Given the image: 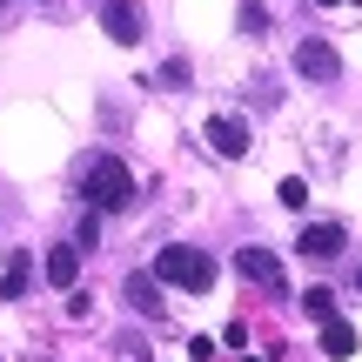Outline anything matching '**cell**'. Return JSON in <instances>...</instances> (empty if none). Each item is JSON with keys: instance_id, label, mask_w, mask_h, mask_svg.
<instances>
[{"instance_id": "obj_16", "label": "cell", "mask_w": 362, "mask_h": 362, "mask_svg": "<svg viewBox=\"0 0 362 362\" xmlns=\"http://www.w3.org/2000/svg\"><path fill=\"white\" fill-rule=\"evenodd\" d=\"M356 288H362V269H356Z\"/></svg>"}, {"instance_id": "obj_8", "label": "cell", "mask_w": 362, "mask_h": 362, "mask_svg": "<svg viewBox=\"0 0 362 362\" xmlns=\"http://www.w3.org/2000/svg\"><path fill=\"white\" fill-rule=\"evenodd\" d=\"M40 275H47L54 288H74V275H81V255H74V248H47V262H40Z\"/></svg>"}, {"instance_id": "obj_15", "label": "cell", "mask_w": 362, "mask_h": 362, "mask_svg": "<svg viewBox=\"0 0 362 362\" xmlns=\"http://www.w3.org/2000/svg\"><path fill=\"white\" fill-rule=\"evenodd\" d=\"M315 7H336V0H315Z\"/></svg>"}, {"instance_id": "obj_17", "label": "cell", "mask_w": 362, "mask_h": 362, "mask_svg": "<svg viewBox=\"0 0 362 362\" xmlns=\"http://www.w3.org/2000/svg\"><path fill=\"white\" fill-rule=\"evenodd\" d=\"M0 7H7V0H0Z\"/></svg>"}, {"instance_id": "obj_7", "label": "cell", "mask_w": 362, "mask_h": 362, "mask_svg": "<svg viewBox=\"0 0 362 362\" xmlns=\"http://www.w3.org/2000/svg\"><path fill=\"white\" fill-rule=\"evenodd\" d=\"M296 248H302L309 262H336V255H342V221H309Z\"/></svg>"}, {"instance_id": "obj_9", "label": "cell", "mask_w": 362, "mask_h": 362, "mask_svg": "<svg viewBox=\"0 0 362 362\" xmlns=\"http://www.w3.org/2000/svg\"><path fill=\"white\" fill-rule=\"evenodd\" d=\"M128 302H134V315L161 322V288H155V275H128Z\"/></svg>"}, {"instance_id": "obj_12", "label": "cell", "mask_w": 362, "mask_h": 362, "mask_svg": "<svg viewBox=\"0 0 362 362\" xmlns=\"http://www.w3.org/2000/svg\"><path fill=\"white\" fill-rule=\"evenodd\" d=\"M302 309H309L315 322H329V315H336V296H329V288H309V296H302Z\"/></svg>"}, {"instance_id": "obj_6", "label": "cell", "mask_w": 362, "mask_h": 362, "mask_svg": "<svg viewBox=\"0 0 362 362\" xmlns=\"http://www.w3.org/2000/svg\"><path fill=\"white\" fill-rule=\"evenodd\" d=\"M208 148H215L221 161H242L248 155V128L235 115H215V121H208Z\"/></svg>"}, {"instance_id": "obj_5", "label": "cell", "mask_w": 362, "mask_h": 362, "mask_svg": "<svg viewBox=\"0 0 362 362\" xmlns=\"http://www.w3.org/2000/svg\"><path fill=\"white\" fill-rule=\"evenodd\" d=\"M235 269L248 275L255 288H269V296H282V262L269 255V248H235Z\"/></svg>"}, {"instance_id": "obj_10", "label": "cell", "mask_w": 362, "mask_h": 362, "mask_svg": "<svg viewBox=\"0 0 362 362\" xmlns=\"http://www.w3.org/2000/svg\"><path fill=\"white\" fill-rule=\"evenodd\" d=\"M27 282H34V262L13 255V262H7V275H0V302H21V296H27Z\"/></svg>"}, {"instance_id": "obj_3", "label": "cell", "mask_w": 362, "mask_h": 362, "mask_svg": "<svg viewBox=\"0 0 362 362\" xmlns=\"http://www.w3.org/2000/svg\"><path fill=\"white\" fill-rule=\"evenodd\" d=\"M296 74L302 81H342V54L329 40H302L296 47Z\"/></svg>"}, {"instance_id": "obj_14", "label": "cell", "mask_w": 362, "mask_h": 362, "mask_svg": "<svg viewBox=\"0 0 362 362\" xmlns=\"http://www.w3.org/2000/svg\"><path fill=\"white\" fill-rule=\"evenodd\" d=\"M262 27H269V7H255V0H248V7H242V34H262Z\"/></svg>"}, {"instance_id": "obj_11", "label": "cell", "mask_w": 362, "mask_h": 362, "mask_svg": "<svg viewBox=\"0 0 362 362\" xmlns=\"http://www.w3.org/2000/svg\"><path fill=\"white\" fill-rule=\"evenodd\" d=\"M322 356H356V329L342 322V315H329V322H322Z\"/></svg>"}, {"instance_id": "obj_1", "label": "cell", "mask_w": 362, "mask_h": 362, "mask_svg": "<svg viewBox=\"0 0 362 362\" xmlns=\"http://www.w3.org/2000/svg\"><path fill=\"white\" fill-rule=\"evenodd\" d=\"M81 194H88L94 215H121V208H134V175H128V161L94 155L88 168H81Z\"/></svg>"}, {"instance_id": "obj_2", "label": "cell", "mask_w": 362, "mask_h": 362, "mask_svg": "<svg viewBox=\"0 0 362 362\" xmlns=\"http://www.w3.org/2000/svg\"><path fill=\"white\" fill-rule=\"evenodd\" d=\"M155 282L188 288V296H208V288H215V262H208L202 248H161L155 255Z\"/></svg>"}, {"instance_id": "obj_4", "label": "cell", "mask_w": 362, "mask_h": 362, "mask_svg": "<svg viewBox=\"0 0 362 362\" xmlns=\"http://www.w3.org/2000/svg\"><path fill=\"white\" fill-rule=\"evenodd\" d=\"M101 34L115 40V47H134V40H141V7H134V0H107L101 7Z\"/></svg>"}, {"instance_id": "obj_13", "label": "cell", "mask_w": 362, "mask_h": 362, "mask_svg": "<svg viewBox=\"0 0 362 362\" xmlns=\"http://www.w3.org/2000/svg\"><path fill=\"white\" fill-rule=\"evenodd\" d=\"M275 202H282V208H302V202H309V188H302V181H296V175H288V181H282V188H275Z\"/></svg>"}]
</instances>
